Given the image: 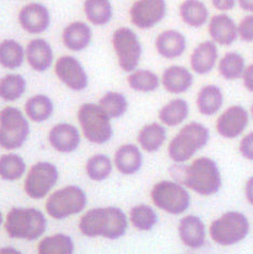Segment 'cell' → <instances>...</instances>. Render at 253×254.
<instances>
[{
  "label": "cell",
  "instance_id": "cb8c5ba5",
  "mask_svg": "<svg viewBox=\"0 0 253 254\" xmlns=\"http://www.w3.org/2000/svg\"><path fill=\"white\" fill-rule=\"evenodd\" d=\"M218 58V51L215 43L206 40L199 44L192 51L190 57V65L192 71L200 75L210 73Z\"/></svg>",
  "mask_w": 253,
  "mask_h": 254
},
{
  "label": "cell",
  "instance_id": "7a4b0ae2",
  "mask_svg": "<svg viewBox=\"0 0 253 254\" xmlns=\"http://www.w3.org/2000/svg\"><path fill=\"white\" fill-rule=\"evenodd\" d=\"M182 183L201 195L215 194L222 186L221 172L215 161L202 157L195 159L182 173Z\"/></svg>",
  "mask_w": 253,
  "mask_h": 254
},
{
  "label": "cell",
  "instance_id": "8fae6325",
  "mask_svg": "<svg viewBox=\"0 0 253 254\" xmlns=\"http://www.w3.org/2000/svg\"><path fill=\"white\" fill-rule=\"evenodd\" d=\"M59 180V171L50 162H37L28 171L24 190L28 197L35 200L45 198Z\"/></svg>",
  "mask_w": 253,
  "mask_h": 254
},
{
  "label": "cell",
  "instance_id": "4fadbf2b",
  "mask_svg": "<svg viewBox=\"0 0 253 254\" xmlns=\"http://www.w3.org/2000/svg\"><path fill=\"white\" fill-rule=\"evenodd\" d=\"M165 0H137L129 9V19L139 30H150L166 15Z\"/></svg>",
  "mask_w": 253,
  "mask_h": 254
},
{
  "label": "cell",
  "instance_id": "9a60e30c",
  "mask_svg": "<svg viewBox=\"0 0 253 254\" xmlns=\"http://www.w3.org/2000/svg\"><path fill=\"white\" fill-rule=\"evenodd\" d=\"M249 123V115L241 106H232L216 121V130L224 138L234 139L244 132Z\"/></svg>",
  "mask_w": 253,
  "mask_h": 254
},
{
  "label": "cell",
  "instance_id": "3957f363",
  "mask_svg": "<svg viewBox=\"0 0 253 254\" xmlns=\"http://www.w3.org/2000/svg\"><path fill=\"white\" fill-rule=\"evenodd\" d=\"M9 237L13 239L36 240L47 228L44 213L33 207H13L7 215L4 224Z\"/></svg>",
  "mask_w": 253,
  "mask_h": 254
},
{
  "label": "cell",
  "instance_id": "e0dca14e",
  "mask_svg": "<svg viewBox=\"0 0 253 254\" xmlns=\"http://www.w3.org/2000/svg\"><path fill=\"white\" fill-rule=\"evenodd\" d=\"M48 139L50 146L60 153L74 152L82 141L77 127L68 123L55 125L49 131Z\"/></svg>",
  "mask_w": 253,
  "mask_h": 254
},
{
  "label": "cell",
  "instance_id": "d6986e66",
  "mask_svg": "<svg viewBox=\"0 0 253 254\" xmlns=\"http://www.w3.org/2000/svg\"><path fill=\"white\" fill-rule=\"evenodd\" d=\"M154 45L161 57L174 60L182 57L186 51L187 40L183 33L176 30H166L159 34Z\"/></svg>",
  "mask_w": 253,
  "mask_h": 254
},
{
  "label": "cell",
  "instance_id": "74e56055",
  "mask_svg": "<svg viewBox=\"0 0 253 254\" xmlns=\"http://www.w3.org/2000/svg\"><path fill=\"white\" fill-rule=\"evenodd\" d=\"M86 174L91 181L102 182L111 175L113 164L111 159L106 154H95L86 162Z\"/></svg>",
  "mask_w": 253,
  "mask_h": 254
},
{
  "label": "cell",
  "instance_id": "7dc6e473",
  "mask_svg": "<svg viewBox=\"0 0 253 254\" xmlns=\"http://www.w3.org/2000/svg\"><path fill=\"white\" fill-rule=\"evenodd\" d=\"M2 214H1V212H0V225H1L2 224Z\"/></svg>",
  "mask_w": 253,
  "mask_h": 254
},
{
  "label": "cell",
  "instance_id": "277c9868",
  "mask_svg": "<svg viewBox=\"0 0 253 254\" xmlns=\"http://www.w3.org/2000/svg\"><path fill=\"white\" fill-rule=\"evenodd\" d=\"M210 139V131L199 122L185 125L171 140L168 153L175 163H184L190 160L195 152L206 146Z\"/></svg>",
  "mask_w": 253,
  "mask_h": 254
},
{
  "label": "cell",
  "instance_id": "d4e9b609",
  "mask_svg": "<svg viewBox=\"0 0 253 254\" xmlns=\"http://www.w3.org/2000/svg\"><path fill=\"white\" fill-rule=\"evenodd\" d=\"M24 110L27 119H30L32 122L43 123L53 117L55 105L48 96L37 94L28 98L25 102Z\"/></svg>",
  "mask_w": 253,
  "mask_h": 254
},
{
  "label": "cell",
  "instance_id": "83f0119b",
  "mask_svg": "<svg viewBox=\"0 0 253 254\" xmlns=\"http://www.w3.org/2000/svg\"><path fill=\"white\" fill-rule=\"evenodd\" d=\"M223 101V92L216 85L204 86L200 89L197 96V107L199 112L205 117H211L220 111Z\"/></svg>",
  "mask_w": 253,
  "mask_h": 254
},
{
  "label": "cell",
  "instance_id": "ba28073f",
  "mask_svg": "<svg viewBox=\"0 0 253 254\" xmlns=\"http://www.w3.org/2000/svg\"><path fill=\"white\" fill-rule=\"evenodd\" d=\"M248 218L243 213L231 211L211 224L210 236L220 246H233L244 240L249 233Z\"/></svg>",
  "mask_w": 253,
  "mask_h": 254
},
{
  "label": "cell",
  "instance_id": "8992f818",
  "mask_svg": "<svg viewBox=\"0 0 253 254\" xmlns=\"http://www.w3.org/2000/svg\"><path fill=\"white\" fill-rule=\"evenodd\" d=\"M31 132L28 119L20 109L5 107L0 111V147L16 150L23 147Z\"/></svg>",
  "mask_w": 253,
  "mask_h": 254
},
{
  "label": "cell",
  "instance_id": "1f68e13d",
  "mask_svg": "<svg viewBox=\"0 0 253 254\" xmlns=\"http://www.w3.org/2000/svg\"><path fill=\"white\" fill-rule=\"evenodd\" d=\"M27 82L21 74L10 73L0 79V98L8 102L19 100L25 94Z\"/></svg>",
  "mask_w": 253,
  "mask_h": 254
},
{
  "label": "cell",
  "instance_id": "d6a6232c",
  "mask_svg": "<svg viewBox=\"0 0 253 254\" xmlns=\"http://www.w3.org/2000/svg\"><path fill=\"white\" fill-rule=\"evenodd\" d=\"M74 242L70 236L56 234L46 237L38 245V254H73Z\"/></svg>",
  "mask_w": 253,
  "mask_h": 254
},
{
  "label": "cell",
  "instance_id": "f35d334b",
  "mask_svg": "<svg viewBox=\"0 0 253 254\" xmlns=\"http://www.w3.org/2000/svg\"><path fill=\"white\" fill-rule=\"evenodd\" d=\"M129 219L137 230L147 232L158 223V215L152 207L146 204H139L130 210Z\"/></svg>",
  "mask_w": 253,
  "mask_h": 254
},
{
  "label": "cell",
  "instance_id": "60d3db41",
  "mask_svg": "<svg viewBox=\"0 0 253 254\" xmlns=\"http://www.w3.org/2000/svg\"><path fill=\"white\" fill-rule=\"evenodd\" d=\"M239 151L245 159L253 161V131L249 132L241 139Z\"/></svg>",
  "mask_w": 253,
  "mask_h": 254
},
{
  "label": "cell",
  "instance_id": "2e32d148",
  "mask_svg": "<svg viewBox=\"0 0 253 254\" xmlns=\"http://www.w3.org/2000/svg\"><path fill=\"white\" fill-rule=\"evenodd\" d=\"M25 61L33 71L44 73L53 66L55 53L53 46L44 38H34L25 47Z\"/></svg>",
  "mask_w": 253,
  "mask_h": 254
},
{
  "label": "cell",
  "instance_id": "5bb4252c",
  "mask_svg": "<svg viewBox=\"0 0 253 254\" xmlns=\"http://www.w3.org/2000/svg\"><path fill=\"white\" fill-rule=\"evenodd\" d=\"M18 22L23 31L31 35H40L51 24V14L45 4L31 2L25 4L18 14Z\"/></svg>",
  "mask_w": 253,
  "mask_h": 254
},
{
  "label": "cell",
  "instance_id": "bcb514c9",
  "mask_svg": "<svg viewBox=\"0 0 253 254\" xmlns=\"http://www.w3.org/2000/svg\"><path fill=\"white\" fill-rule=\"evenodd\" d=\"M0 254H23V253L14 249V248L4 247L2 249H0Z\"/></svg>",
  "mask_w": 253,
  "mask_h": 254
},
{
  "label": "cell",
  "instance_id": "484cf974",
  "mask_svg": "<svg viewBox=\"0 0 253 254\" xmlns=\"http://www.w3.org/2000/svg\"><path fill=\"white\" fill-rule=\"evenodd\" d=\"M25 61V48L15 39L0 43V65L7 70H18Z\"/></svg>",
  "mask_w": 253,
  "mask_h": 254
},
{
  "label": "cell",
  "instance_id": "ab89813d",
  "mask_svg": "<svg viewBox=\"0 0 253 254\" xmlns=\"http://www.w3.org/2000/svg\"><path fill=\"white\" fill-rule=\"evenodd\" d=\"M238 35L246 43L253 42V14L245 16L238 25Z\"/></svg>",
  "mask_w": 253,
  "mask_h": 254
},
{
  "label": "cell",
  "instance_id": "52a82bcc",
  "mask_svg": "<svg viewBox=\"0 0 253 254\" xmlns=\"http://www.w3.org/2000/svg\"><path fill=\"white\" fill-rule=\"evenodd\" d=\"M111 43L121 70L126 73L137 70L142 56V46L137 34L127 26L119 27L113 32Z\"/></svg>",
  "mask_w": 253,
  "mask_h": 254
},
{
  "label": "cell",
  "instance_id": "f6af8a7d",
  "mask_svg": "<svg viewBox=\"0 0 253 254\" xmlns=\"http://www.w3.org/2000/svg\"><path fill=\"white\" fill-rule=\"evenodd\" d=\"M239 7L247 12H253V0H238Z\"/></svg>",
  "mask_w": 253,
  "mask_h": 254
},
{
  "label": "cell",
  "instance_id": "b9f144b4",
  "mask_svg": "<svg viewBox=\"0 0 253 254\" xmlns=\"http://www.w3.org/2000/svg\"><path fill=\"white\" fill-rule=\"evenodd\" d=\"M212 4L220 11H229L235 8L236 0H212Z\"/></svg>",
  "mask_w": 253,
  "mask_h": 254
},
{
  "label": "cell",
  "instance_id": "6da1fadb",
  "mask_svg": "<svg viewBox=\"0 0 253 254\" xmlns=\"http://www.w3.org/2000/svg\"><path fill=\"white\" fill-rule=\"evenodd\" d=\"M127 217L116 206L95 207L80 217L79 232L86 237H103L107 239H119L127 229Z\"/></svg>",
  "mask_w": 253,
  "mask_h": 254
},
{
  "label": "cell",
  "instance_id": "603a6c76",
  "mask_svg": "<svg viewBox=\"0 0 253 254\" xmlns=\"http://www.w3.org/2000/svg\"><path fill=\"white\" fill-rule=\"evenodd\" d=\"M114 165L123 175H133L141 169L142 153L133 143L121 146L114 153Z\"/></svg>",
  "mask_w": 253,
  "mask_h": 254
},
{
  "label": "cell",
  "instance_id": "c3c4849f",
  "mask_svg": "<svg viewBox=\"0 0 253 254\" xmlns=\"http://www.w3.org/2000/svg\"><path fill=\"white\" fill-rule=\"evenodd\" d=\"M251 112H252V118H253V106H252V108H251Z\"/></svg>",
  "mask_w": 253,
  "mask_h": 254
},
{
  "label": "cell",
  "instance_id": "d590c367",
  "mask_svg": "<svg viewBox=\"0 0 253 254\" xmlns=\"http://www.w3.org/2000/svg\"><path fill=\"white\" fill-rule=\"evenodd\" d=\"M101 109L105 111L108 117L112 119H120L126 113L128 109V101L126 97L119 91H108L103 95L99 103Z\"/></svg>",
  "mask_w": 253,
  "mask_h": 254
},
{
  "label": "cell",
  "instance_id": "7c38bea8",
  "mask_svg": "<svg viewBox=\"0 0 253 254\" xmlns=\"http://www.w3.org/2000/svg\"><path fill=\"white\" fill-rule=\"evenodd\" d=\"M55 73L60 82L73 91H83L88 87V74L75 57H60L55 63Z\"/></svg>",
  "mask_w": 253,
  "mask_h": 254
},
{
  "label": "cell",
  "instance_id": "44dd1931",
  "mask_svg": "<svg viewBox=\"0 0 253 254\" xmlns=\"http://www.w3.org/2000/svg\"><path fill=\"white\" fill-rule=\"evenodd\" d=\"M178 234L183 244L190 249H199L205 244V227L198 216L183 217L178 225Z\"/></svg>",
  "mask_w": 253,
  "mask_h": 254
},
{
  "label": "cell",
  "instance_id": "4dcf8cb0",
  "mask_svg": "<svg viewBox=\"0 0 253 254\" xmlns=\"http://www.w3.org/2000/svg\"><path fill=\"white\" fill-rule=\"evenodd\" d=\"M188 102L182 98H176L161 108L159 111V120L166 126L174 127L182 124L188 118Z\"/></svg>",
  "mask_w": 253,
  "mask_h": 254
},
{
  "label": "cell",
  "instance_id": "4316f807",
  "mask_svg": "<svg viewBox=\"0 0 253 254\" xmlns=\"http://www.w3.org/2000/svg\"><path fill=\"white\" fill-rule=\"evenodd\" d=\"M86 19L95 26H106L113 18V7L110 0H85Z\"/></svg>",
  "mask_w": 253,
  "mask_h": 254
},
{
  "label": "cell",
  "instance_id": "836d02e7",
  "mask_svg": "<svg viewBox=\"0 0 253 254\" xmlns=\"http://www.w3.org/2000/svg\"><path fill=\"white\" fill-rule=\"evenodd\" d=\"M26 163L21 155L7 153L0 157V177L4 181L14 182L24 175Z\"/></svg>",
  "mask_w": 253,
  "mask_h": 254
},
{
  "label": "cell",
  "instance_id": "ffe728a7",
  "mask_svg": "<svg viewBox=\"0 0 253 254\" xmlns=\"http://www.w3.org/2000/svg\"><path fill=\"white\" fill-rule=\"evenodd\" d=\"M209 34L213 43L231 46L238 37V26L229 15L216 14L209 23Z\"/></svg>",
  "mask_w": 253,
  "mask_h": 254
},
{
  "label": "cell",
  "instance_id": "f546056e",
  "mask_svg": "<svg viewBox=\"0 0 253 254\" xmlns=\"http://www.w3.org/2000/svg\"><path fill=\"white\" fill-rule=\"evenodd\" d=\"M182 21L190 27L198 28L204 25L209 18L206 5L200 0H185L180 7Z\"/></svg>",
  "mask_w": 253,
  "mask_h": 254
},
{
  "label": "cell",
  "instance_id": "f1b7e54d",
  "mask_svg": "<svg viewBox=\"0 0 253 254\" xmlns=\"http://www.w3.org/2000/svg\"><path fill=\"white\" fill-rule=\"evenodd\" d=\"M137 140L146 152H156L166 140L165 127L159 123L147 124L138 132Z\"/></svg>",
  "mask_w": 253,
  "mask_h": 254
},
{
  "label": "cell",
  "instance_id": "7402d4cb",
  "mask_svg": "<svg viewBox=\"0 0 253 254\" xmlns=\"http://www.w3.org/2000/svg\"><path fill=\"white\" fill-rule=\"evenodd\" d=\"M164 89L170 94L180 95L186 92L193 84L191 72L182 65H172L166 68L161 77Z\"/></svg>",
  "mask_w": 253,
  "mask_h": 254
},
{
  "label": "cell",
  "instance_id": "e575fe53",
  "mask_svg": "<svg viewBox=\"0 0 253 254\" xmlns=\"http://www.w3.org/2000/svg\"><path fill=\"white\" fill-rule=\"evenodd\" d=\"M129 87L138 92L156 91L161 84L158 75L150 70H135L129 73L127 77Z\"/></svg>",
  "mask_w": 253,
  "mask_h": 254
},
{
  "label": "cell",
  "instance_id": "ac0fdd59",
  "mask_svg": "<svg viewBox=\"0 0 253 254\" xmlns=\"http://www.w3.org/2000/svg\"><path fill=\"white\" fill-rule=\"evenodd\" d=\"M93 40V30L88 23L74 21L67 24L62 32V43L73 53H82L87 49Z\"/></svg>",
  "mask_w": 253,
  "mask_h": 254
},
{
  "label": "cell",
  "instance_id": "9c48e42d",
  "mask_svg": "<svg viewBox=\"0 0 253 254\" xmlns=\"http://www.w3.org/2000/svg\"><path fill=\"white\" fill-rule=\"evenodd\" d=\"M87 204V197L77 186H66L57 190L46 202V211L55 219H64L78 214Z\"/></svg>",
  "mask_w": 253,
  "mask_h": 254
},
{
  "label": "cell",
  "instance_id": "ee69618b",
  "mask_svg": "<svg viewBox=\"0 0 253 254\" xmlns=\"http://www.w3.org/2000/svg\"><path fill=\"white\" fill-rule=\"evenodd\" d=\"M245 192L247 201H248L251 205H253V176L247 181Z\"/></svg>",
  "mask_w": 253,
  "mask_h": 254
},
{
  "label": "cell",
  "instance_id": "30bf717a",
  "mask_svg": "<svg viewBox=\"0 0 253 254\" xmlns=\"http://www.w3.org/2000/svg\"><path fill=\"white\" fill-rule=\"evenodd\" d=\"M151 200L159 209L170 214L178 215L190 205V194L181 184L163 181L156 184L151 190Z\"/></svg>",
  "mask_w": 253,
  "mask_h": 254
},
{
  "label": "cell",
  "instance_id": "8d00e7d4",
  "mask_svg": "<svg viewBox=\"0 0 253 254\" xmlns=\"http://www.w3.org/2000/svg\"><path fill=\"white\" fill-rule=\"evenodd\" d=\"M245 70L246 63L244 57L234 51L224 56L218 64V72L223 78L227 80H235L243 77Z\"/></svg>",
  "mask_w": 253,
  "mask_h": 254
},
{
  "label": "cell",
  "instance_id": "5b68a950",
  "mask_svg": "<svg viewBox=\"0 0 253 254\" xmlns=\"http://www.w3.org/2000/svg\"><path fill=\"white\" fill-rule=\"evenodd\" d=\"M77 120L83 135L95 145H105L111 140L113 128L111 119L97 103L86 102L79 107Z\"/></svg>",
  "mask_w": 253,
  "mask_h": 254
},
{
  "label": "cell",
  "instance_id": "7bdbcfd3",
  "mask_svg": "<svg viewBox=\"0 0 253 254\" xmlns=\"http://www.w3.org/2000/svg\"><path fill=\"white\" fill-rule=\"evenodd\" d=\"M243 78H244L245 87L249 91L253 92V63L248 67H246Z\"/></svg>",
  "mask_w": 253,
  "mask_h": 254
}]
</instances>
